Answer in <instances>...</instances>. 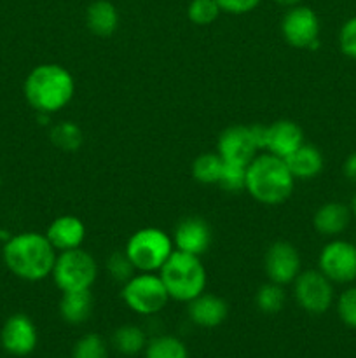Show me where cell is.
Segmentation results:
<instances>
[{"label":"cell","mask_w":356,"mask_h":358,"mask_svg":"<svg viewBox=\"0 0 356 358\" xmlns=\"http://www.w3.org/2000/svg\"><path fill=\"white\" fill-rule=\"evenodd\" d=\"M2 257L3 264L14 276L24 282H40L52 275L58 252L45 234L27 231L6 241Z\"/></svg>","instance_id":"cell-1"},{"label":"cell","mask_w":356,"mask_h":358,"mask_svg":"<svg viewBox=\"0 0 356 358\" xmlns=\"http://www.w3.org/2000/svg\"><path fill=\"white\" fill-rule=\"evenodd\" d=\"M28 105L38 114L51 115L72 101L75 93L73 77L58 63H44L31 70L23 84Z\"/></svg>","instance_id":"cell-2"},{"label":"cell","mask_w":356,"mask_h":358,"mask_svg":"<svg viewBox=\"0 0 356 358\" xmlns=\"http://www.w3.org/2000/svg\"><path fill=\"white\" fill-rule=\"evenodd\" d=\"M293 185L295 178L281 157L269 152L260 154L248 164L244 191L262 205L276 206L285 203L292 196Z\"/></svg>","instance_id":"cell-3"},{"label":"cell","mask_w":356,"mask_h":358,"mask_svg":"<svg viewBox=\"0 0 356 358\" xmlns=\"http://www.w3.org/2000/svg\"><path fill=\"white\" fill-rule=\"evenodd\" d=\"M159 276L170 294V299L180 303H191L192 299L201 296L208 280L201 259L180 250H173L170 259L159 269Z\"/></svg>","instance_id":"cell-4"},{"label":"cell","mask_w":356,"mask_h":358,"mask_svg":"<svg viewBox=\"0 0 356 358\" xmlns=\"http://www.w3.org/2000/svg\"><path fill=\"white\" fill-rule=\"evenodd\" d=\"M173 240L164 231L157 227H143L131 234L124 252L136 271L154 273L163 268L173 254Z\"/></svg>","instance_id":"cell-5"},{"label":"cell","mask_w":356,"mask_h":358,"mask_svg":"<svg viewBox=\"0 0 356 358\" xmlns=\"http://www.w3.org/2000/svg\"><path fill=\"white\" fill-rule=\"evenodd\" d=\"M51 276L61 292L91 290L93 283L96 282L98 266L93 255L82 248H73L59 252Z\"/></svg>","instance_id":"cell-6"},{"label":"cell","mask_w":356,"mask_h":358,"mask_svg":"<svg viewBox=\"0 0 356 358\" xmlns=\"http://www.w3.org/2000/svg\"><path fill=\"white\" fill-rule=\"evenodd\" d=\"M122 301L131 311L138 315H156L164 310L170 301L166 287L159 275L142 273L131 276L121 292Z\"/></svg>","instance_id":"cell-7"},{"label":"cell","mask_w":356,"mask_h":358,"mask_svg":"<svg viewBox=\"0 0 356 358\" xmlns=\"http://www.w3.org/2000/svg\"><path fill=\"white\" fill-rule=\"evenodd\" d=\"M293 294L295 301L304 311L311 315H321L330 310L334 303V287L320 269L300 271L295 278Z\"/></svg>","instance_id":"cell-8"},{"label":"cell","mask_w":356,"mask_h":358,"mask_svg":"<svg viewBox=\"0 0 356 358\" xmlns=\"http://www.w3.org/2000/svg\"><path fill=\"white\" fill-rule=\"evenodd\" d=\"M283 38L299 49H316L320 45V20L307 6H293L286 10L281 21Z\"/></svg>","instance_id":"cell-9"},{"label":"cell","mask_w":356,"mask_h":358,"mask_svg":"<svg viewBox=\"0 0 356 358\" xmlns=\"http://www.w3.org/2000/svg\"><path fill=\"white\" fill-rule=\"evenodd\" d=\"M320 271L332 283H349L356 280V245L334 240L320 252Z\"/></svg>","instance_id":"cell-10"},{"label":"cell","mask_w":356,"mask_h":358,"mask_svg":"<svg viewBox=\"0 0 356 358\" xmlns=\"http://www.w3.org/2000/svg\"><path fill=\"white\" fill-rule=\"evenodd\" d=\"M257 150H260V147L255 138L253 126H230L220 133L216 142V154L225 163L248 166L257 156Z\"/></svg>","instance_id":"cell-11"},{"label":"cell","mask_w":356,"mask_h":358,"mask_svg":"<svg viewBox=\"0 0 356 358\" xmlns=\"http://www.w3.org/2000/svg\"><path fill=\"white\" fill-rule=\"evenodd\" d=\"M38 343V332L30 317L16 313L9 317L0 331V345L9 355L27 357L34 353Z\"/></svg>","instance_id":"cell-12"},{"label":"cell","mask_w":356,"mask_h":358,"mask_svg":"<svg viewBox=\"0 0 356 358\" xmlns=\"http://www.w3.org/2000/svg\"><path fill=\"white\" fill-rule=\"evenodd\" d=\"M264 268L269 282L278 283V285L295 282L300 273L299 252L288 241H276L265 252Z\"/></svg>","instance_id":"cell-13"},{"label":"cell","mask_w":356,"mask_h":358,"mask_svg":"<svg viewBox=\"0 0 356 358\" xmlns=\"http://www.w3.org/2000/svg\"><path fill=\"white\" fill-rule=\"evenodd\" d=\"M304 143V131L297 122L281 119L264 129V149L281 159L295 152Z\"/></svg>","instance_id":"cell-14"},{"label":"cell","mask_w":356,"mask_h":358,"mask_svg":"<svg viewBox=\"0 0 356 358\" xmlns=\"http://www.w3.org/2000/svg\"><path fill=\"white\" fill-rule=\"evenodd\" d=\"M173 245L177 250L192 255H202L212 245V229L208 222L199 217H187L177 226L173 234Z\"/></svg>","instance_id":"cell-15"},{"label":"cell","mask_w":356,"mask_h":358,"mask_svg":"<svg viewBox=\"0 0 356 358\" xmlns=\"http://www.w3.org/2000/svg\"><path fill=\"white\" fill-rule=\"evenodd\" d=\"M45 236L56 252L73 250L82 247L86 240V226L79 217L61 215L49 224Z\"/></svg>","instance_id":"cell-16"},{"label":"cell","mask_w":356,"mask_h":358,"mask_svg":"<svg viewBox=\"0 0 356 358\" xmlns=\"http://www.w3.org/2000/svg\"><path fill=\"white\" fill-rule=\"evenodd\" d=\"M227 313H229V308L225 301L213 294L202 292L201 296L188 303V318L202 329L218 327L227 318Z\"/></svg>","instance_id":"cell-17"},{"label":"cell","mask_w":356,"mask_h":358,"mask_svg":"<svg viewBox=\"0 0 356 358\" xmlns=\"http://www.w3.org/2000/svg\"><path fill=\"white\" fill-rule=\"evenodd\" d=\"M351 220V210L344 203L330 201L321 205L313 217V226L323 236H337Z\"/></svg>","instance_id":"cell-18"},{"label":"cell","mask_w":356,"mask_h":358,"mask_svg":"<svg viewBox=\"0 0 356 358\" xmlns=\"http://www.w3.org/2000/svg\"><path fill=\"white\" fill-rule=\"evenodd\" d=\"M285 163L288 166L290 173L293 178H300V180H311V178L318 177L323 170V154L316 149L314 145L304 142L295 152L285 157Z\"/></svg>","instance_id":"cell-19"},{"label":"cell","mask_w":356,"mask_h":358,"mask_svg":"<svg viewBox=\"0 0 356 358\" xmlns=\"http://www.w3.org/2000/svg\"><path fill=\"white\" fill-rule=\"evenodd\" d=\"M86 24L91 34L110 37L119 27V13L108 0H96L86 10Z\"/></svg>","instance_id":"cell-20"},{"label":"cell","mask_w":356,"mask_h":358,"mask_svg":"<svg viewBox=\"0 0 356 358\" xmlns=\"http://www.w3.org/2000/svg\"><path fill=\"white\" fill-rule=\"evenodd\" d=\"M93 311V296L91 290H73L63 292L59 301V315L66 324H84Z\"/></svg>","instance_id":"cell-21"},{"label":"cell","mask_w":356,"mask_h":358,"mask_svg":"<svg viewBox=\"0 0 356 358\" xmlns=\"http://www.w3.org/2000/svg\"><path fill=\"white\" fill-rule=\"evenodd\" d=\"M112 345L122 355L133 357L140 352H145V332L136 325H122L112 336Z\"/></svg>","instance_id":"cell-22"},{"label":"cell","mask_w":356,"mask_h":358,"mask_svg":"<svg viewBox=\"0 0 356 358\" xmlns=\"http://www.w3.org/2000/svg\"><path fill=\"white\" fill-rule=\"evenodd\" d=\"M223 159L218 154H201L192 163V177L205 185H218L220 175H222Z\"/></svg>","instance_id":"cell-23"},{"label":"cell","mask_w":356,"mask_h":358,"mask_svg":"<svg viewBox=\"0 0 356 358\" xmlns=\"http://www.w3.org/2000/svg\"><path fill=\"white\" fill-rule=\"evenodd\" d=\"M82 129L72 121H63L52 126L51 142L63 152H75L82 145Z\"/></svg>","instance_id":"cell-24"},{"label":"cell","mask_w":356,"mask_h":358,"mask_svg":"<svg viewBox=\"0 0 356 358\" xmlns=\"http://www.w3.org/2000/svg\"><path fill=\"white\" fill-rule=\"evenodd\" d=\"M145 358H188V352L175 336H159L145 346Z\"/></svg>","instance_id":"cell-25"},{"label":"cell","mask_w":356,"mask_h":358,"mask_svg":"<svg viewBox=\"0 0 356 358\" xmlns=\"http://www.w3.org/2000/svg\"><path fill=\"white\" fill-rule=\"evenodd\" d=\"M285 299L286 296H285V290H283V285L269 282L257 290L255 304H257V308L262 311V313L272 315L283 310V306H285Z\"/></svg>","instance_id":"cell-26"},{"label":"cell","mask_w":356,"mask_h":358,"mask_svg":"<svg viewBox=\"0 0 356 358\" xmlns=\"http://www.w3.org/2000/svg\"><path fill=\"white\" fill-rule=\"evenodd\" d=\"M220 6L216 0H191L187 7V17L198 27H206L220 16Z\"/></svg>","instance_id":"cell-27"},{"label":"cell","mask_w":356,"mask_h":358,"mask_svg":"<svg viewBox=\"0 0 356 358\" xmlns=\"http://www.w3.org/2000/svg\"><path fill=\"white\" fill-rule=\"evenodd\" d=\"M73 358H108L107 343L100 334H86L75 343Z\"/></svg>","instance_id":"cell-28"},{"label":"cell","mask_w":356,"mask_h":358,"mask_svg":"<svg viewBox=\"0 0 356 358\" xmlns=\"http://www.w3.org/2000/svg\"><path fill=\"white\" fill-rule=\"evenodd\" d=\"M246 168L243 164H234V163H225L223 161L222 175H220L218 185L223 187L225 191L230 192H239L243 191L244 185H246Z\"/></svg>","instance_id":"cell-29"},{"label":"cell","mask_w":356,"mask_h":358,"mask_svg":"<svg viewBox=\"0 0 356 358\" xmlns=\"http://www.w3.org/2000/svg\"><path fill=\"white\" fill-rule=\"evenodd\" d=\"M107 269L108 273H110L112 278H114L115 282L121 283H126L131 276L136 275V268L133 266V262L129 261L126 252H114V254L107 259Z\"/></svg>","instance_id":"cell-30"},{"label":"cell","mask_w":356,"mask_h":358,"mask_svg":"<svg viewBox=\"0 0 356 358\" xmlns=\"http://www.w3.org/2000/svg\"><path fill=\"white\" fill-rule=\"evenodd\" d=\"M337 313L348 327L356 329V287H351L341 294L337 303Z\"/></svg>","instance_id":"cell-31"},{"label":"cell","mask_w":356,"mask_h":358,"mask_svg":"<svg viewBox=\"0 0 356 358\" xmlns=\"http://www.w3.org/2000/svg\"><path fill=\"white\" fill-rule=\"evenodd\" d=\"M339 45L346 56L356 59V16L342 24L341 31H339Z\"/></svg>","instance_id":"cell-32"},{"label":"cell","mask_w":356,"mask_h":358,"mask_svg":"<svg viewBox=\"0 0 356 358\" xmlns=\"http://www.w3.org/2000/svg\"><path fill=\"white\" fill-rule=\"evenodd\" d=\"M260 2L262 0H216L222 13L236 14V16L251 13V10L260 6Z\"/></svg>","instance_id":"cell-33"},{"label":"cell","mask_w":356,"mask_h":358,"mask_svg":"<svg viewBox=\"0 0 356 358\" xmlns=\"http://www.w3.org/2000/svg\"><path fill=\"white\" fill-rule=\"evenodd\" d=\"M344 175L349 178L351 182H356V152H353L348 159L344 161Z\"/></svg>","instance_id":"cell-34"},{"label":"cell","mask_w":356,"mask_h":358,"mask_svg":"<svg viewBox=\"0 0 356 358\" xmlns=\"http://www.w3.org/2000/svg\"><path fill=\"white\" fill-rule=\"evenodd\" d=\"M276 3H279V6H285V7H293V6H299L302 0H274Z\"/></svg>","instance_id":"cell-35"},{"label":"cell","mask_w":356,"mask_h":358,"mask_svg":"<svg viewBox=\"0 0 356 358\" xmlns=\"http://www.w3.org/2000/svg\"><path fill=\"white\" fill-rule=\"evenodd\" d=\"M353 213H355V215H356V194H355V198H353Z\"/></svg>","instance_id":"cell-36"},{"label":"cell","mask_w":356,"mask_h":358,"mask_svg":"<svg viewBox=\"0 0 356 358\" xmlns=\"http://www.w3.org/2000/svg\"><path fill=\"white\" fill-rule=\"evenodd\" d=\"M0 184H2V180H0Z\"/></svg>","instance_id":"cell-37"}]
</instances>
